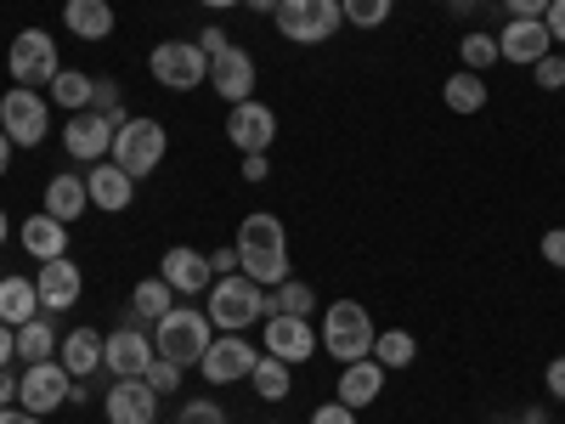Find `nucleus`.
I'll return each instance as SVG.
<instances>
[{
	"mask_svg": "<svg viewBox=\"0 0 565 424\" xmlns=\"http://www.w3.org/2000/svg\"><path fill=\"white\" fill-rule=\"evenodd\" d=\"M238 272L255 277L260 289H277L289 277V232H282V215L255 210L238 226Z\"/></svg>",
	"mask_w": 565,
	"mask_h": 424,
	"instance_id": "nucleus-1",
	"label": "nucleus"
},
{
	"mask_svg": "<svg viewBox=\"0 0 565 424\" xmlns=\"http://www.w3.org/2000/svg\"><path fill=\"white\" fill-rule=\"evenodd\" d=\"M210 340H215V322L199 306H170L153 322V351L170 357V362H181V368H199L204 351H210Z\"/></svg>",
	"mask_w": 565,
	"mask_h": 424,
	"instance_id": "nucleus-2",
	"label": "nucleus"
},
{
	"mask_svg": "<svg viewBox=\"0 0 565 424\" xmlns=\"http://www.w3.org/2000/svg\"><path fill=\"white\" fill-rule=\"evenodd\" d=\"M164 153H170V130H164V119H153V114H130L119 130H114V165L125 170V176H153L159 165H164Z\"/></svg>",
	"mask_w": 565,
	"mask_h": 424,
	"instance_id": "nucleus-3",
	"label": "nucleus"
},
{
	"mask_svg": "<svg viewBox=\"0 0 565 424\" xmlns=\"http://www.w3.org/2000/svg\"><path fill=\"white\" fill-rule=\"evenodd\" d=\"M210 322L221 328V335H244L249 322H266V289L255 277L232 272V277H215L210 283Z\"/></svg>",
	"mask_w": 565,
	"mask_h": 424,
	"instance_id": "nucleus-4",
	"label": "nucleus"
},
{
	"mask_svg": "<svg viewBox=\"0 0 565 424\" xmlns=\"http://www.w3.org/2000/svg\"><path fill=\"white\" fill-rule=\"evenodd\" d=\"M317 340L334 362H362V357H373V317L356 300H334L317 328Z\"/></svg>",
	"mask_w": 565,
	"mask_h": 424,
	"instance_id": "nucleus-5",
	"label": "nucleus"
},
{
	"mask_svg": "<svg viewBox=\"0 0 565 424\" xmlns=\"http://www.w3.org/2000/svg\"><path fill=\"white\" fill-rule=\"evenodd\" d=\"M282 40H295V45H322V40H334L345 12H340V0H282V7L271 12Z\"/></svg>",
	"mask_w": 565,
	"mask_h": 424,
	"instance_id": "nucleus-6",
	"label": "nucleus"
},
{
	"mask_svg": "<svg viewBox=\"0 0 565 424\" xmlns=\"http://www.w3.org/2000/svg\"><path fill=\"white\" fill-rule=\"evenodd\" d=\"M7 74H12L18 85H29V91L52 85V80L63 74V63H57V40L45 34V29H23V34H12V52H7Z\"/></svg>",
	"mask_w": 565,
	"mask_h": 424,
	"instance_id": "nucleus-7",
	"label": "nucleus"
},
{
	"mask_svg": "<svg viewBox=\"0 0 565 424\" xmlns=\"http://www.w3.org/2000/svg\"><path fill=\"white\" fill-rule=\"evenodd\" d=\"M0 130L12 136V148H40L45 130H52V103L29 85H12L7 97H0Z\"/></svg>",
	"mask_w": 565,
	"mask_h": 424,
	"instance_id": "nucleus-8",
	"label": "nucleus"
},
{
	"mask_svg": "<svg viewBox=\"0 0 565 424\" xmlns=\"http://www.w3.org/2000/svg\"><path fill=\"white\" fill-rule=\"evenodd\" d=\"M148 74L164 91H193V85L210 80V57L199 52V40H159L153 57H148Z\"/></svg>",
	"mask_w": 565,
	"mask_h": 424,
	"instance_id": "nucleus-9",
	"label": "nucleus"
},
{
	"mask_svg": "<svg viewBox=\"0 0 565 424\" xmlns=\"http://www.w3.org/2000/svg\"><path fill=\"white\" fill-rule=\"evenodd\" d=\"M68 391H74V373L52 357V362H29L23 368V391H18V407H29V413H57L63 402H68Z\"/></svg>",
	"mask_w": 565,
	"mask_h": 424,
	"instance_id": "nucleus-10",
	"label": "nucleus"
},
{
	"mask_svg": "<svg viewBox=\"0 0 565 424\" xmlns=\"http://www.w3.org/2000/svg\"><path fill=\"white\" fill-rule=\"evenodd\" d=\"M114 119L108 114H97V108H85V114H68V125H63V148H68V159H79V165H103L108 153H114Z\"/></svg>",
	"mask_w": 565,
	"mask_h": 424,
	"instance_id": "nucleus-11",
	"label": "nucleus"
},
{
	"mask_svg": "<svg viewBox=\"0 0 565 424\" xmlns=\"http://www.w3.org/2000/svg\"><path fill=\"white\" fill-rule=\"evenodd\" d=\"M317 328H311V317H266V357H277V362H289V368H300V362H311L317 357Z\"/></svg>",
	"mask_w": 565,
	"mask_h": 424,
	"instance_id": "nucleus-12",
	"label": "nucleus"
},
{
	"mask_svg": "<svg viewBox=\"0 0 565 424\" xmlns=\"http://www.w3.org/2000/svg\"><path fill=\"white\" fill-rule=\"evenodd\" d=\"M255 362H260V351L244 335H221V340H210L199 373H204L210 385H238V380H249V373H255Z\"/></svg>",
	"mask_w": 565,
	"mask_h": 424,
	"instance_id": "nucleus-13",
	"label": "nucleus"
},
{
	"mask_svg": "<svg viewBox=\"0 0 565 424\" xmlns=\"http://www.w3.org/2000/svg\"><path fill=\"white\" fill-rule=\"evenodd\" d=\"M548 52H554V34H548V23H543V18H509V29L498 34V63L537 68Z\"/></svg>",
	"mask_w": 565,
	"mask_h": 424,
	"instance_id": "nucleus-14",
	"label": "nucleus"
},
{
	"mask_svg": "<svg viewBox=\"0 0 565 424\" xmlns=\"http://www.w3.org/2000/svg\"><path fill=\"white\" fill-rule=\"evenodd\" d=\"M226 141H232L238 153H266L271 141H277V114H271L266 103H255V97L238 103V108L226 114Z\"/></svg>",
	"mask_w": 565,
	"mask_h": 424,
	"instance_id": "nucleus-15",
	"label": "nucleus"
},
{
	"mask_svg": "<svg viewBox=\"0 0 565 424\" xmlns=\"http://www.w3.org/2000/svg\"><path fill=\"white\" fill-rule=\"evenodd\" d=\"M153 357L159 351H153V340L141 335V328H114V335L103 340V368L114 373V380H141Z\"/></svg>",
	"mask_w": 565,
	"mask_h": 424,
	"instance_id": "nucleus-16",
	"label": "nucleus"
},
{
	"mask_svg": "<svg viewBox=\"0 0 565 424\" xmlns=\"http://www.w3.org/2000/svg\"><path fill=\"white\" fill-rule=\"evenodd\" d=\"M210 85H215V97H221L226 108L249 103V97H255V57L244 52V45H232V52L210 57Z\"/></svg>",
	"mask_w": 565,
	"mask_h": 424,
	"instance_id": "nucleus-17",
	"label": "nucleus"
},
{
	"mask_svg": "<svg viewBox=\"0 0 565 424\" xmlns=\"http://www.w3.org/2000/svg\"><path fill=\"white\" fill-rule=\"evenodd\" d=\"M34 289H40V311H68V306H79V295H85V272H79L68 255L40 261Z\"/></svg>",
	"mask_w": 565,
	"mask_h": 424,
	"instance_id": "nucleus-18",
	"label": "nucleus"
},
{
	"mask_svg": "<svg viewBox=\"0 0 565 424\" xmlns=\"http://www.w3.org/2000/svg\"><path fill=\"white\" fill-rule=\"evenodd\" d=\"M108 424H153L159 418V391L148 380H114L103 396Z\"/></svg>",
	"mask_w": 565,
	"mask_h": 424,
	"instance_id": "nucleus-19",
	"label": "nucleus"
},
{
	"mask_svg": "<svg viewBox=\"0 0 565 424\" xmlns=\"http://www.w3.org/2000/svg\"><path fill=\"white\" fill-rule=\"evenodd\" d=\"M159 277L170 283L175 295H210V283H215L210 255H199L193 244H170L164 261H159Z\"/></svg>",
	"mask_w": 565,
	"mask_h": 424,
	"instance_id": "nucleus-20",
	"label": "nucleus"
},
{
	"mask_svg": "<svg viewBox=\"0 0 565 424\" xmlns=\"http://www.w3.org/2000/svg\"><path fill=\"white\" fill-rule=\"evenodd\" d=\"M85 193H90V204H97L103 215H119V210H130V199H136V176H125L114 159H103V165L85 170Z\"/></svg>",
	"mask_w": 565,
	"mask_h": 424,
	"instance_id": "nucleus-21",
	"label": "nucleus"
},
{
	"mask_svg": "<svg viewBox=\"0 0 565 424\" xmlns=\"http://www.w3.org/2000/svg\"><path fill=\"white\" fill-rule=\"evenodd\" d=\"M18 244H23L34 261H57V255H68V221H57V215H29V221L18 226Z\"/></svg>",
	"mask_w": 565,
	"mask_h": 424,
	"instance_id": "nucleus-22",
	"label": "nucleus"
},
{
	"mask_svg": "<svg viewBox=\"0 0 565 424\" xmlns=\"http://www.w3.org/2000/svg\"><path fill=\"white\" fill-rule=\"evenodd\" d=\"M380 396H385V368L373 362V357L345 362V373H340V402H345V407H373Z\"/></svg>",
	"mask_w": 565,
	"mask_h": 424,
	"instance_id": "nucleus-23",
	"label": "nucleus"
},
{
	"mask_svg": "<svg viewBox=\"0 0 565 424\" xmlns=\"http://www.w3.org/2000/svg\"><path fill=\"white\" fill-rule=\"evenodd\" d=\"M85 210H90L85 176H74V170H57L52 181H45V215H57V221H79Z\"/></svg>",
	"mask_w": 565,
	"mask_h": 424,
	"instance_id": "nucleus-24",
	"label": "nucleus"
},
{
	"mask_svg": "<svg viewBox=\"0 0 565 424\" xmlns=\"http://www.w3.org/2000/svg\"><path fill=\"white\" fill-rule=\"evenodd\" d=\"M57 362L74 373V380H90V373L103 368V335H97V328H74V335H63Z\"/></svg>",
	"mask_w": 565,
	"mask_h": 424,
	"instance_id": "nucleus-25",
	"label": "nucleus"
},
{
	"mask_svg": "<svg viewBox=\"0 0 565 424\" xmlns=\"http://www.w3.org/2000/svg\"><path fill=\"white\" fill-rule=\"evenodd\" d=\"M63 29L97 45V40L114 34V7H108V0H68V7H63Z\"/></svg>",
	"mask_w": 565,
	"mask_h": 424,
	"instance_id": "nucleus-26",
	"label": "nucleus"
},
{
	"mask_svg": "<svg viewBox=\"0 0 565 424\" xmlns=\"http://www.w3.org/2000/svg\"><path fill=\"white\" fill-rule=\"evenodd\" d=\"M40 317V289L34 277H0V322L7 328H23Z\"/></svg>",
	"mask_w": 565,
	"mask_h": 424,
	"instance_id": "nucleus-27",
	"label": "nucleus"
},
{
	"mask_svg": "<svg viewBox=\"0 0 565 424\" xmlns=\"http://www.w3.org/2000/svg\"><path fill=\"white\" fill-rule=\"evenodd\" d=\"M45 91H52V103H57L63 114H85V108H90V97H97V80L79 74V68H63Z\"/></svg>",
	"mask_w": 565,
	"mask_h": 424,
	"instance_id": "nucleus-28",
	"label": "nucleus"
},
{
	"mask_svg": "<svg viewBox=\"0 0 565 424\" xmlns=\"http://www.w3.org/2000/svg\"><path fill=\"white\" fill-rule=\"evenodd\" d=\"M441 103H447L452 114H481V108H487V80L469 74V68H458V74L441 85Z\"/></svg>",
	"mask_w": 565,
	"mask_h": 424,
	"instance_id": "nucleus-29",
	"label": "nucleus"
},
{
	"mask_svg": "<svg viewBox=\"0 0 565 424\" xmlns=\"http://www.w3.org/2000/svg\"><path fill=\"white\" fill-rule=\"evenodd\" d=\"M249 385H255V396H260V402H289V385H295V368L260 351V362H255V373H249Z\"/></svg>",
	"mask_w": 565,
	"mask_h": 424,
	"instance_id": "nucleus-30",
	"label": "nucleus"
},
{
	"mask_svg": "<svg viewBox=\"0 0 565 424\" xmlns=\"http://www.w3.org/2000/svg\"><path fill=\"white\" fill-rule=\"evenodd\" d=\"M311 306H317V295H311V283H300V277H282L277 289L266 295V317H311Z\"/></svg>",
	"mask_w": 565,
	"mask_h": 424,
	"instance_id": "nucleus-31",
	"label": "nucleus"
},
{
	"mask_svg": "<svg viewBox=\"0 0 565 424\" xmlns=\"http://www.w3.org/2000/svg\"><path fill=\"white\" fill-rule=\"evenodd\" d=\"M418 357V340L407 335V328H385V335H373V362H380L385 373L391 368H413Z\"/></svg>",
	"mask_w": 565,
	"mask_h": 424,
	"instance_id": "nucleus-32",
	"label": "nucleus"
},
{
	"mask_svg": "<svg viewBox=\"0 0 565 424\" xmlns=\"http://www.w3.org/2000/svg\"><path fill=\"white\" fill-rule=\"evenodd\" d=\"M170 300H175V289H170L164 277H141L136 289H130V311L148 317V322H159V317L170 311Z\"/></svg>",
	"mask_w": 565,
	"mask_h": 424,
	"instance_id": "nucleus-33",
	"label": "nucleus"
},
{
	"mask_svg": "<svg viewBox=\"0 0 565 424\" xmlns=\"http://www.w3.org/2000/svg\"><path fill=\"white\" fill-rule=\"evenodd\" d=\"M52 351H57V335H52V322H45V317H34V322L18 328V362L23 368L29 362H52Z\"/></svg>",
	"mask_w": 565,
	"mask_h": 424,
	"instance_id": "nucleus-34",
	"label": "nucleus"
},
{
	"mask_svg": "<svg viewBox=\"0 0 565 424\" xmlns=\"http://www.w3.org/2000/svg\"><path fill=\"white\" fill-rule=\"evenodd\" d=\"M458 57H463L469 74H487L498 63V40L492 34H458Z\"/></svg>",
	"mask_w": 565,
	"mask_h": 424,
	"instance_id": "nucleus-35",
	"label": "nucleus"
},
{
	"mask_svg": "<svg viewBox=\"0 0 565 424\" xmlns=\"http://www.w3.org/2000/svg\"><path fill=\"white\" fill-rule=\"evenodd\" d=\"M340 12H345V23H356V29H380V23L396 12V0H340Z\"/></svg>",
	"mask_w": 565,
	"mask_h": 424,
	"instance_id": "nucleus-36",
	"label": "nucleus"
},
{
	"mask_svg": "<svg viewBox=\"0 0 565 424\" xmlns=\"http://www.w3.org/2000/svg\"><path fill=\"white\" fill-rule=\"evenodd\" d=\"M181 373H186L181 362H170V357H153V362H148V373H141V380H148V385H153L159 396H175V391H181Z\"/></svg>",
	"mask_w": 565,
	"mask_h": 424,
	"instance_id": "nucleus-37",
	"label": "nucleus"
},
{
	"mask_svg": "<svg viewBox=\"0 0 565 424\" xmlns=\"http://www.w3.org/2000/svg\"><path fill=\"white\" fill-rule=\"evenodd\" d=\"M175 424H226V413L215 407V402H204V396H193V402H186L181 407V418Z\"/></svg>",
	"mask_w": 565,
	"mask_h": 424,
	"instance_id": "nucleus-38",
	"label": "nucleus"
},
{
	"mask_svg": "<svg viewBox=\"0 0 565 424\" xmlns=\"http://www.w3.org/2000/svg\"><path fill=\"white\" fill-rule=\"evenodd\" d=\"M532 74H537V85H543V91H559V85H565V52H559V57L548 52V57H543Z\"/></svg>",
	"mask_w": 565,
	"mask_h": 424,
	"instance_id": "nucleus-39",
	"label": "nucleus"
},
{
	"mask_svg": "<svg viewBox=\"0 0 565 424\" xmlns=\"http://www.w3.org/2000/svg\"><path fill=\"white\" fill-rule=\"evenodd\" d=\"M537 250H543V261H548L554 272H565V226L543 232V244H537Z\"/></svg>",
	"mask_w": 565,
	"mask_h": 424,
	"instance_id": "nucleus-40",
	"label": "nucleus"
},
{
	"mask_svg": "<svg viewBox=\"0 0 565 424\" xmlns=\"http://www.w3.org/2000/svg\"><path fill=\"white\" fill-rule=\"evenodd\" d=\"M199 52H204V57H221V52H232V40H226V29H221V23L199 29Z\"/></svg>",
	"mask_w": 565,
	"mask_h": 424,
	"instance_id": "nucleus-41",
	"label": "nucleus"
},
{
	"mask_svg": "<svg viewBox=\"0 0 565 424\" xmlns=\"http://www.w3.org/2000/svg\"><path fill=\"white\" fill-rule=\"evenodd\" d=\"M311 424H356V407H345V402H322V407L311 413Z\"/></svg>",
	"mask_w": 565,
	"mask_h": 424,
	"instance_id": "nucleus-42",
	"label": "nucleus"
},
{
	"mask_svg": "<svg viewBox=\"0 0 565 424\" xmlns=\"http://www.w3.org/2000/svg\"><path fill=\"white\" fill-rule=\"evenodd\" d=\"M18 391H23V373L0 368V407H18Z\"/></svg>",
	"mask_w": 565,
	"mask_h": 424,
	"instance_id": "nucleus-43",
	"label": "nucleus"
},
{
	"mask_svg": "<svg viewBox=\"0 0 565 424\" xmlns=\"http://www.w3.org/2000/svg\"><path fill=\"white\" fill-rule=\"evenodd\" d=\"M543 385H548V396H554V402H565V357H554V362H548Z\"/></svg>",
	"mask_w": 565,
	"mask_h": 424,
	"instance_id": "nucleus-44",
	"label": "nucleus"
},
{
	"mask_svg": "<svg viewBox=\"0 0 565 424\" xmlns=\"http://www.w3.org/2000/svg\"><path fill=\"white\" fill-rule=\"evenodd\" d=\"M543 23H548L554 45H565V0H548V12H543Z\"/></svg>",
	"mask_w": 565,
	"mask_h": 424,
	"instance_id": "nucleus-45",
	"label": "nucleus"
},
{
	"mask_svg": "<svg viewBox=\"0 0 565 424\" xmlns=\"http://www.w3.org/2000/svg\"><path fill=\"white\" fill-rule=\"evenodd\" d=\"M18 362V328L0 322V368H12Z\"/></svg>",
	"mask_w": 565,
	"mask_h": 424,
	"instance_id": "nucleus-46",
	"label": "nucleus"
},
{
	"mask_svg": "<svg viewBox=\"0 0 565 424\" xmlns=\"http://www.w3.org/2000/svg\"><path fill=\"white\" fill-rule=\"evenodd\" d=\"M509 18H543L548 12V0H503Z\"/></svg>",
	"mask_w": 565,
	"mask_h": 424,
	"instance_id": "nucleus-47",
	"label": "nucleus"
},
{
	"mask_svg": "<svg viewBox=\"0 0 565 424\" xmlns=\"http://www.w3.org/2000/svg\"><path fill=\"white\" fill-rule=\"evenodd\" d=\"M210 272L215 277H232V272H238V250H215L210 255Z\"/></svg>",
	"mask_w": 565,
	"mask_h": 424,
	"instance_id": "nucleus-48",
	"label": "nucleus"
},
{
	"mask_svg": "<svg viewBox=\"0 0 565 424\" xmlns=\"http://www.w3.org/2000/svg\"><path fill=\"white\" fill-rule=\"evenodd\" d=\"M266 176H271L266 153H244V181H266Z\"/></svg>",
	"mask_w": 565,
	"mask_h": 424,
	"instance_id": "nucleus-49",
	"label": "nucleus"
},
{
	"mask_svg": "<svg viewBox=\"0 0 565 424\" xmlns=\"http://www.w3.org/2000/svg\"><path fill=\"white\" fill-rule=\"evenodd\" d=\"M0 424H45V418L29 413V407H0Z\"/></svg>",
	"mask_w": 565,
	"mask_h": 424,
	"instance_id": "nucleus-50",
	"label": "nucleus"
},
{
	"mask_svg": "<svg viewBox=\"0 0 565 424\" xmlns=\"http://www.w3.org/2000/svg\"><path fill=\"white\" fill-rule=\"evenodd\" d=\"M7 170H12V136L0 130V176H7Z\"/></svg>",
	"mask_w": 565,
	"mask_h": 424,
	"instance_id": "nucleus-51",
	"label": "nucleus"
},
{
	"mask_svg": "<svg viewBox=\"0 0 565 424\" xmlns=\"http://www.w3.org/2000/svg\"><path fill=\"white\" fill-rule=\"evenodd\" d=\"M244 7H249V12H277L282 0H244Z\"/></svg>",
	"mask_w": 565,
	"mask_h": 424,
	"instance_id": "nucleus-52",
	"label": "nucleus"
},
{
	"mask_svg": "<svg viewBox=\"0 0 565 424\" xmlns=\"http://www.w3.org/2000/svg\"><path fill=\"white\" fill-rule=\"evenodd\" d=\"M199 7H210V12H226V7H238V0H199Z\"/></svg>",
	"mask_w": 565,
	"mask_h": 424,
	"instance_id": "nucleus-53",
	"label": "nucleus"
},
{
	"mask_svg": "<svg viewBox=\"0 0 565 424\" xmlns=\"http://www.w3.org/2000/svg\"><path fill=\"white\" fill-rule=\"evenodd\" d=\"M7 232H12V221H7V210H0V244H7Z\"/></svg>",
	"mask_w": 565,
	"mask_h": 424,
	"instance_id": "nucleus-54",
	"label": "nucleus"
}]
</instances>
